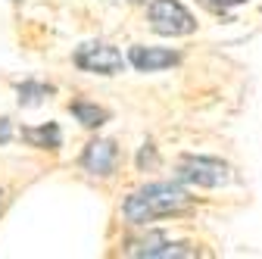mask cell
<instances>
[{
    "instance_id": "52a82bcc",
    "label": "cell",
    "mask_w": 262,
    "mask_h": 259,
    "mask_svg": "<svg viewBox=\"0 0 262 259\" xmlns=\"http://www.w3.org/2000/svg\"><path fill=\"white\" fill-rule=\"evenodd\" d=\"M22 138L31 144V147H50V150H56L59 147V128L53 125V122H47V125H41V128H22Z\"/></svg>"
},
{
    "instance_id": "7c38bea8",
    "label": "cell",
    "mask_w": 262,
    "mask_h": 259,
    "mask_svg": "<svg viewBox=\"0 0 262 259\" xmlns=\"http://www.w3.org/2000/svg\"><path fill=\"white\" fill-rule=\"evenodd\" d=\"M131 4H141V0H131Z\"/></svg>"
},
{
    "instance_id": "30bf717a",
    "label": "cell",
    "mask_w": 262,
    "mask_h": 259,
    "mask_svg": "<svg viewBox=\"0 0 262 259\" xmlns=\"http://www.w3.org/2000/svg\"><path fill=\"white\" fill-rule=\"evenodd\" d=\"M200 4H203L206 10H212V13H228V10L241 7L244 0H200Z\"/></svg>"
},
{
    "instance_id": "7a4b0ae2",
    "label": "cell",
    "mask_w": 262,
    "mask_h": 259,
    "mask_svg": "<svg viewBox=\"0 0 262 259\" xmlns=\"http://www.w3.org/2000/svg\"><path fill=\"white\" fill-rule=\"evenodd\" d=\"M175 175L187 184H196V187H222L228 178H231V169H228L222 159L215 156H181L175 163Z\"/></svg>"
},
{
    "instance_id": "3957f363",
    "label": "cell",
    "mask_w": 262,
    "mask_h": 259,
    "mask_svg": "<svg viewBox=\"0 0 262 259\" xmlns=\"http://www.w3.org/2000/svg\"><path fill=\"white\" fill-rule=\"evenodd\" d=\"M150 25L159 35H169V38H181L190 35L196 28L193 16L187 13V7H181L178 0H150Z\"/></svg>"
},
{
    "instance_id": "5b68a950",
    "label": "cell",
    "mask_w": 262,
    "mask_h": 259,
    "mask_svg": "<svg viewBox=\"0 0 262 259\" xmlns=\"http://www.w3.org/2000/svg\"><path fill=\"white\" fill-rule=\"evenodd\" d=\"M116 166H119V147H116V141L97 138L81 153V169L91 172V175H113Z\"/></svg>"
},
{
    "instance_id": "8992f818",
    "label": "cell",
    "mask_w": 262,
    "mask_h": 259,
    "mask_svg": "<svg viewBox=\"0 0 262 259\" xmlns=\"http://www.w3.org/2000/svg\"><path fill=\"white\" fill-rule=\"evenodd\" d=\"M181 56L175 53V50H166V47H144V44H138V47H131L128 50V62L135 69H141V72H159V69H169V66H175Z\"/></svg>"
},
{
    "instance_id": "ba28073f",
    "label": "cell",
    "mask_w": 262,
    "mask_h": 259,
    "mask_svg": "<svg viewBox=\"0 0 262 259\" xmlns=\"http://www.w3.org/2000/svg\"><path fill=\"white\" fill-rule=\"evenodd\" d=\"M72 113L81 119V125H88V128H100L106 119H110V113L103 110V106H97V103H72Z\"/></svg>"
},
{
    "instance_id": "9c48e42d",
    "label": "cell",
    "mask_w": 262,
    "mask_h": 259,
    "mask_svg": "<svg viewBox=\"0 0 262 259\" xmlns=\"http://www.w3.org/2000/svg\"><path fill=\"white\" fill-rule=\"evenodd\" d=\"M47 94H50V84H41V81H31L28 78V81L19 84V103L22 106H38Z\"/></svg>"
},
{
    "instance_id": "277c9868",
    "label": "cell",
    "mask_w": 262,
    "mask_h": 259,
    "mask_svg": "<svg viewBox=\"0 0 262 259\" xmlns=\"http://www.w3.org/2000/svg\"><path fill=\"white\" fill-rule=\"evenodd\" d=\"M122 53L113 47V44H103V41H91V44H81L75 50V66L84 69V72H97V75H116L122 72Z\"/></svg>"
},
{
    "instance_id": "6da1fadb",
    "label": "cell",
    "mask_w": 262,
    "mask_h": 259,
    "mask_svg": "<svg viewBox=\"0 0 262 259\" xmlns=\"http://www.w3.org/2000/svg\"><path fill=\"white\" fill-rule=\"evenodd\" d=\"M190 193L181 187V184H172V181H153V184H144L138 187L131 197L125 200L122 206V215L128 225H147L153 219H162V215H175V212H184L190 206Z\"/></svg>"
},
{
    "instance_id": "8fae6325",
    "label": "cell",
    "mask_w": 262,
    "mask_h": 259,
    "mask_svg": "<svg viewBox=\"0 0 262 259\" xmlns=\"http://www.w3.org/2000/svg\"><path fill=\"white\" fill-rule=\"evenodd\" d=\"M10 138H13V125H10V119H0V144L10 141Z\"/></svg>"
}]
</instances>
